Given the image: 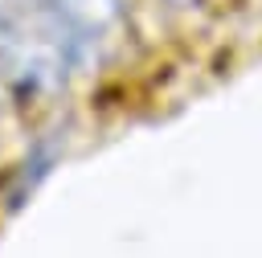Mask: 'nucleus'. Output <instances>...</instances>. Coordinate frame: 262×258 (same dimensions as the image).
I'll return each instance as SVG.
<instances>
[{
	"instance_id": "2",
	"label": "nucleus",
	"mask_w": 262,
	"mask_h": 258,
	"mask_svg": "<svg viewBox=\"0 0 262 258\" xmlns=\"http://www.w3.org/2000/svg\"><path fill=\"white\" fill-rule=\"evenodd\" d=\"M25 4H37V0H0V12L4 8H25Z\"/></svg>"
},
{
	"instance_id": "1",
	"label": "nucleus",
	"mask_w": 262,
	"mask_h": 258,
	"mask_svg": "<svg viewBox=\"0 0 262 258\" xmlns=\"http://www.w3.org/2000/svg\"><path fill=\"white\" fill-rule=\"evenodd\" d=\"M41 8L53 20V29L66 37L78 66L98 57L127 25L123 0H41Z\"/></svg>"
}]
</instances>
